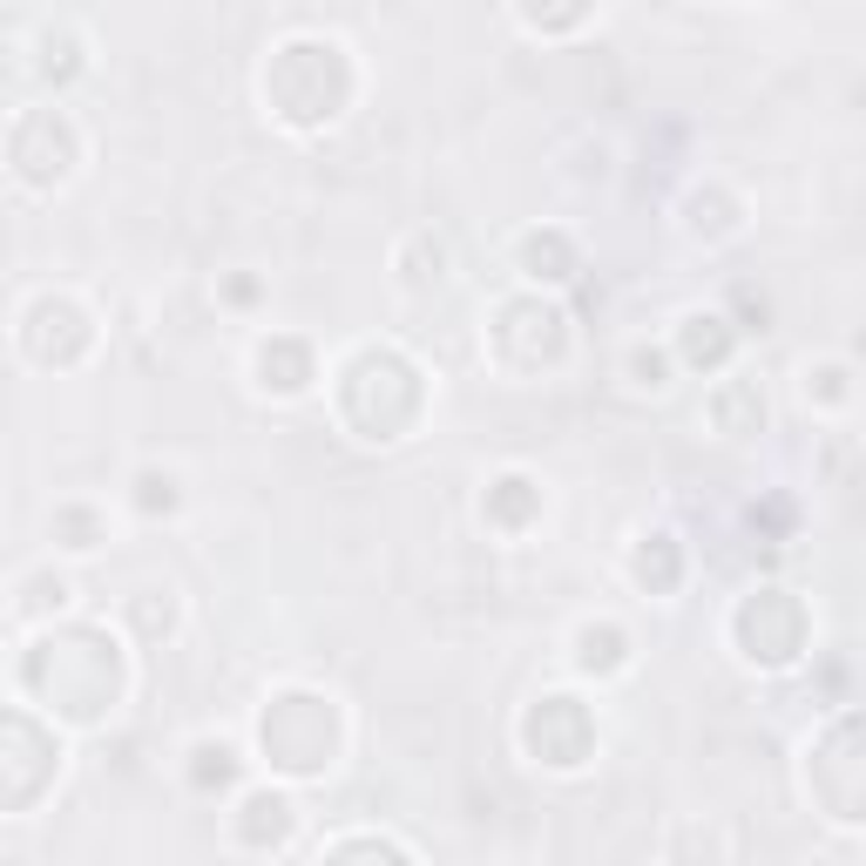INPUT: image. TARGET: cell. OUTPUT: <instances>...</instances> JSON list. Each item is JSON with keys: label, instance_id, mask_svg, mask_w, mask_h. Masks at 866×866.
Wrapping results in <instances>:
<instances>
[{"label": "cell", "instance_id": "1", "mask_svg": "<svg viewBox=\"0 0 866 866\" xmlns=\"http://www.w3.org/2000/svg\"><path fill=\"white\" fill-rule=\"evenodd\" d=\"M630 373H637V380H630L637 393H663V386H670V360L650 353V345H637V353H630Z\"/></svg>", "mask_w": 866, "mask_h": 866}, {"label": "cell", "instance_id": "2", "mask_svg": "<svg viewBox=\"0 0 866 866\" xmlns=\"http://www.w3.org/2000/svg\"><path fill=\"white\" fill-rule=\"evenodd\" d=\"M318 853H413L406 839H386V833H360V839H325Z\"/></svg>", "mask_w": 866, "mask_h": 866}]
</instances>
